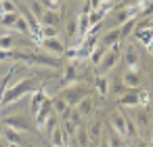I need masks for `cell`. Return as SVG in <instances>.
<instances>
[{"instance_id":"cell-42","label":"cell","mask_w":153,"mask_h":147,"mask_svg":"<svg viewBox=\"0 0 153 147\" xmlns=\"http://www.w3.org/2000/svg\"><path fill=\"white\" fill-rule=\"evenodd\" d=\"M2 132H4V126H2V124H0V139H2Z\"/></svg>"},{"instance_id":"cell-14","label":"cell","mask_w":153,"mask_h":147,"mask_svg":"<svg viewBox=\"0 0 153 147\" xmlns=\"http://www.w3.org/2000/svg\"><path fill=\"white\" fill-rule=\"evenodd\" d=\"M38 21H42V25L57 28V23L61 21V15H59V11H44V13H42V17H40Z\"/></svg>"},{"instance_id":"cell-15","label":"cell","mask_w":153,"mask_h":147,"mask_svg":"<svg viewBox=\"0 0 153 147\" xmlns=\"http://www.w3.org/2000/svg\"><path fill=\"white\" fill-rule=\"evenodd\" d=\"M92 109H94V103H92V99H90V97H84V99L76 105V111H78L82 118L90 116V113H92Z\"/></svg>"},{"instance_id":"cell-26","label":"cell","mask_w":153,"mask_h":147,"mask_svg":"<svg viewBox=\"0 0 153 147\" xmlns=\"http://www.w3.org/2000/svg\"><path fill=\"white\" fill-rule=\"evenodd\" d=\"M51 105H53L55 116H61V113H65V111H67V103H65L61 97H55V99L51 101Z\"/></svg>"},{"instance_id":"cell-16","label":"cell","mask_w":153,"mask_h":147,"mask_svg":"<svg viewBox=\"0 0 153 147\" xmlns=\"http://www.w3.org/2000/svg\"><path fill=\"white\" fill-rule=\"evenodd\" d=\"M120 40H122V38H120V30H117V28H111V30L101 38V42H99V44H103V46H107V49H109L111 44H115V42H120Z\"/></svg>"},{"instance_id":"cell-38","label":"cell","mask_w":153,"mask_h":147,"mask_svg":"<svg viewBox=\"0 0 153 147\" xmlns=\"http://www.w3.org/2000/svg\"><path fill=\"white\" fill-rule=\"evenodd\" d=\"M92 9H90V2H88V0H86V2H84V7H82V15H88Z\"/></svg>"},{"instance_id":"cell-24","label":"cell","mask_w":153,"mask_h":147,"mask_svg":"<svg viewBox=\"0 0 153 147\" xmlns=\"http://www.w3.org/2000/svg\"><path fill=\"white\" fill-rule=\"evenodd\" d=\"M134 36L151 51V46H153V38H151V30H140V32H134Z\"/></svg>"},{"instance_id":"cell-31","label":"cell","mask_w":153,"mask_h":147,"mask_svg":"<svg viewBox=\"0 0 153 147\" xmlns=\"http://www.w3.org/2000/svg\"><path fill=\"white\" fill-rule=\"evenodd\" d=\"M136 97H138V105L140 107H149V103H151V93L149 90H138Z\"/></svg>"},{"instance_id":"cell-43","label":"cell","mask_w":153,"mask_h":147,"mask_svg":"<svg viewBox=\"0 0 153 147\" xmlns=\"http://www.w3.org/2000/svg\"><path fill=\"white\" fill-rule=\"evenodd\" d=\"M2 15H4V13H2V9H0V19H2Z\"/></svg>"},{"instance_id":"cell-28","label":"cell","mask_w":153,"mask_h":147,"mask_svg":"<svg viewBox=\"0 0 153 147\" xmlns=\"http://www.w3.org/2000/svg\"><path fill=\"white\" fill-rule=\"evenodd\" d=\"M57 126H59V116H55V113H53V116L44 122V126H42L40 130H42V132H53Z\"/></svg>"},{"instance_id":"cell-5","label":"cell","mask_w":153,"mask_h":147,"mask_svg":"<svg viewBox=\"0 0 153 147\" xmlns=\"http://www.w3.org/2000/svg\"><path fill=\"white\" fill-rule=\"evenodd\" d=\"M120 59L124 61V65L128 67V72H138L140 59H138V51H136L134 44H128V46L124 49V55H120Z\"/></svg>"},{"instance_id":"cell-20","label":"cell","mask_w":153,"mask_h":147,"mask_svg":"<svg viewBox=\"0 0 153 147\" xmlns=\"http://www.w3.org/2000/svg\"><path fill=\"white\" fill-rule=\"evenodd\" d=\"M9 30H13V32H17V34H23V36H30V28H27V23H25V19H23L21 15L15 19V23H13Z\"/></svg>"},{"instance_id":"cell-44","label":"cell","mask_w":153,"mask_h":147,"mask_svg":"<svg viewBox=\"0 0 153 147\" xmlns=\"http://www.w3.org/2000/svg\"><path fill=\"white\" fill-rule=\"evenodd\" d=\"M53 147H63V145H53Z\"/></svg>"},{"instance_id":"cell-13","label":"cell","mask_w":153,"mask_h":147,"mask_svg":"<svg viewBox=\"0 0 153 147\" xmlns=\"http://www.w3.org/2000/svg\"><path fill=\"white\" fill-rule=\"evenodd\" d=\"M122 82H124L126 88H138L140 82H143V78H140L138 72H126V74L122 76Z\"/></svg>"},{"instance_id":"cell-30","label":"cell","mask_w":153,"mask_h":147,"mask_svg":"<svg viewBox=\"0 0 153 147\" xmlns=\"http://www.w3.org/2000/svg\"><path fill=\"white\" fill-rule=\"evenodd\" d=\"M0 9H2V13H17V2L15 0H0Z\"/></svg>"},{"instance_id":"cell-22","label":"cell","mask_w":153,"mask_h":147,"mask_svg":"<svg viewBox=\"0 0 153 147\" xmlns=\"http://www.w3.org/2000/svg\"><path fill=\"white\" fill-rule=\"evenodd\" d=\"M2 137L7 139V143H15V145H21V143H23L21 132H17V130H13V128H4Z\"/></svg>"},{"instance_id":"cell-32","label":"cell","mask_w":153,"mask_h":147,"mask_svg":"<svg viewBox=\"0 0 153 147\" xmlns=\"http://www.w3.org/2000/svg\"><path fill=\"white\" fill-rule=\"evenodd\" d=\"M103 19H105V15H103L101 11H90V13H88V23H90V25H99Z\"/></svg>"},{"instance_id":"cell-17","label":"cell","mask_w":153,"mask_h":147,"mask_svg":"<svg viewBox=\"0 0 153 147\" xmlns=\"http://www.w3.org/2000/svg\"><path fill=\"white\" fill-rule=\"evenodd\" d=\"M117 103H120L122 107H138V97H136V90H132V93H124V95L117 99Z\"/></svg>"},{"instance_id":"cell-39","label":"cell","mask_w":153,"mask_h":147,"mask_svg":"<svg viewBox=\"0 0 153 147\" xmlns=\"http://www.w3.org/2000/svg\"><path fill=\"white\" fill-rule=\"evenodd\" d=\"M124 88H126V86H124V84H117V82H115V84H113V90H115V93H120V95H122V93H124Z\"/></svg>"},{"instance_id":"cell-35","label":"cell","mask_w":153,"mask_h":147,"mask_svg":"<svg viewBox=\"0 0 153 147\" xmlns=\"http://www.w3.org/2000/svg\"><path fill=\"white\" fill-rule=\"evenodd\" d=\"M27 9L32 11V15H34L36 19H40V17H42V13H44V9L40 7V2H38V0H34V2H32V4H30Z\"/></svg>"},{"instance_id":"cell-18","label":"cell","mask_w":153,"mask_h":147,"mask_svg":"<svg viewBox=\"0 0 153 147\" xmlns=\"http://www.w3.org/2000/svg\"><path fill=\"white\" fill-rule=\"evenodd\" d=\"M107 51H109L107 46H103V44H97V46H94V49L90 51V55H88L90 63H92V65L97 67V65H99V61H101V59L105 57V53H107Z\"/></svg>"},{"instance_id":"cell-25","label":"cell","mask_w":153,"mask_h":147,"mask_svg":"<svg viewBox=\"0 0 153 147\" xmlns=\"http://www.w3.org/2000/svg\"><path fill=\"white\" fill-rule=\"evenodd\" d=\"M107 141H109V147H124L122 134H117L111 126H109V132H107Z\"/></svg>"},{"instance_id":"cell-1","label":"cell","mask_w":153,"mask_h":147,"mask_svg":"<svg viewBox=\"0 0 153 147\" xmlns=\"http://www.w3.org/2000/svg\"><path fill=\"white\" fill-rule=\"evenodd\" d=\"M13 61H21L27 65H42V67H63L61 57H53V55H44V53H13Z\"/></svg>"},{"instance_id":"cell-2","label":"cell","mask_w":153,"mask_h":147,"mask_svg":"<svg viewBox=\"0 0 153 147\" xmlns=\"http://www.w3.org/2000/svg\"><path fill=\"white\" fill-rule=\"evenodd\" d=\"M36 84H38L36 78H23V80H19L17 84L11 82V86L7 88V93H4V97H2V103H0V107H7V105L19 101L21 97H25L27 93L36 90Z\"/></svg>"},{"instance_id":"cell-7","label":"cell","mask_w":153,"mask_h":147,"mask_svg":"<svg viewBox=\"0 0 153 147\" xmlns=\"http://www.w3.org/2000/svg\"><path fill=\"white\" fill-rule=\"evenodd\" d=\"M59 97L67 103V107H76V105L86 97V88H74V86H69V88H67V90H63Z\"/></svg>"},{"instance_id":"cell-6","label":"cell","mask_w":153,"mask_h":147,"mask_svg":"<svg viewBox=\"0 0 153 147\" xmlns=\"http://www.w3.org/2000/svg\"><path fill=\"white\" fill-rule=\"evenodd\" d=\"M130 118H132V122H134L136 130L140 128L145 134L151 130V113H149V109H147V107H140V109H136V111H134V116H130Z\"/></svg>"},{"instance_id":"cell-33","label":"cell","mask_w":153,"mask_h":147,"mask_svg":"<svg viewBox=\"0 0 153 147\" xmlns=\"http://www.w3.org/2000/svg\"><path fill=\"white\" fill-rule=\"evenodd\" d=\"M113 9H115V2H111V0H101V4H99L97 11H101L103 15H109Z\"/></svg>"},{"instance_id":"cell-34","label":"cell","mask_w":153,"mask_h":147,"mask_svg":"<svg viewBox=\"0 0 153 147\" xmlns=\"http://www.w3.org/2000/svg\"><path fill=\"white\" fill-rule=\"evenodd\" d=\"M126 116V113H124ZM136 126H134V122H132V118L130 116H126V137H136Z\"/></svg>"},{"instance_id":"cell-45","label":"cell","mask_w":153,"mask_h":147,"mask_svg":"<svg viewBox=\"0 0 153 147\" xmlns=\"http://www.w3.org/2000/svg\"><path fill=\"white\" fill-rule=\"evenodd\" d=\"M30 147H34V145H30Z\"/></svg>"},{"instance_id":"cell-36","label":"cell","mask_w":153,"mask_h":147,"mask_svg":"<svg viewBox=\"0 0 153 147\" xmlns=\"http://www.w3.org/2000/svg\"><path fill=\"white\" fill-rule=\"evenodd\" d=\"M65 34H67V38H74V36L78 34V23H76V19H71V21L67 23V28H65Z\"/></svg>"},{"instance_id":"cell-40","label":"cell","mask_w":153,"mask_h":147,"mask_svg":"<svg viewBox=\"0 0 153 147\" xmlns=\"http://www.w3.org/2000/svg\"><path fill=\"white\" fill-rule=\"evenodd\" d=\"M88 2H90V9H92V11H97V9H99V4H101V0H88Z\"/></svg>"},{"instance_id":"cell-3","label":"cell","mask_w":153,"mask_h":147,"mask_svg":"<svg viewBox=\"0 0 153 147\" xmlns=\"http://www.w3.org/2000/svg\"><path fill=\"white\" fill-rule=\"evenodd\" d=\"M117 61H120V51H111V49H109V51L105 53V57L99 61V65L94 67V69H97V76H105L107 72H111V69L117 65Z\"/></svg>"},{"instance_id":"cell-9","label":"cell","mask_w":153,"mask_h":147,"mask_svg":"<svg viewBox=\"0 0 153 147\" xmlns=\"http://www.w3.org/2000/svg\"><path fill=\"white\" fill-rule=\"evenodd\" d=\"M53 113H55V111H53V105H51V99H46V101L42 103V107L38 109V113L34 116V122H36V128L40 130V128L44 126V122H46V120H48V118H51Z\"/></svg>"},{"instance_id":"cell-41","label":"cell","mask_w":153,"mask_h":147,"mask_svg":"<svg viewBox=\"0 0 153 147\" xmlns=\"http://www.w3.org/2000/svg\"><path fill=\"white\" fill-rule=\"evenodd\" d=\"M2 147H21V145H15V143H4Z\"/></svg>"},{"instance_id":"cell-37","label":"cell","mask_w":153,"mask_h":147,"mask_svg":"<svg viewBox=\"0 0 153 147\" xmlns=\"http://www.w3.org/2000/svg\"><path fill=\"white\" fill-rule=\"evenodd\" d=\"M65 141H63V132H61V128L57 126L55 130H53V145H63Z\"/></svg>"},{"instance_id":"cell-10","label":"cell","mask_w":153,"mask_h":147,"mask_svg":"<svg viewBox=\"0 0 153 147\" xmlns=\"http://www.w3.org/2000/svg\"><path fill=\"white\" fill-rule=\"evenodd\" d=\"M46 99H48V97H46L44 86H38V88L34 90V95H32V101H30V111H32V116L38 113V109L42 107V103H44Z\"/></svg>"},{"instance_id":"cell-21","label":"cell","mask_w":153,"mask_h":147,"mask_svg":"<svg viewBox=\"0 0 153 147\" xmlns=\"http://www.w3.org/2000/svg\"><path fill=\"white\" fill-rule=\"evenodd\" d=\"M74 141H76L78 147H88V132H86L84 126H78V130L74 134Z\"/></svg>"},{"instance_id":"cell-11","label":"cell","mask_w":153,"mask_h":147,"mask_svg":"<svg viewBox=\"0 0 153 147\" xmlns=\"http://www.w3.org/2000/svg\"><path fill=\"white\" fill-rule=\"evenodd\" d=\"M109 126H111L117 134L126 137V116H124L122 111H113V113L109 116Z\"/></svg>"},{"instance_id":"cell-19","label":"cell","mask_w":153,"mask_h":147,"mask_svg":"<svg viewBox=\"0 0 153 147\" xmlns=\"http://www.w3.org/2000/svg\"><path fill=\"white\" fill-rule=\"evenodd\" d=\"M94 88H97V93L101 95V99H105V97L109 95V80H107L105 76H97V78H94Z\"/></svg>"},{"instance_id":"cell-23","label":"cell","mask_w":153,"mask_h":147,"mask_svg":"<svg viewBox=\"0 0 153 147\" xmlns=\"http://www.w3.org/2000/svg\"><path fill=\"white\" fill-rule=\"evenodd\" d=\"M19 44V40H17V36H0V49L2 51H13V46H17Z\"/></svg>"},{"instance_id":"cell-4","label":"cell","mask_w":153,"mask_h":147,"mask_svg":"<svg viewBox=\"0 0 153 147\" xmlns=\"http://www.w3.org/2000/svg\"><path fill=\"white\" fill-rule=\"evenodd\" d=\"M0 124H2L4 128H13L17 132H27L32 128V124H30V120L25 116H9V118H4Z\"/></svg>"},{"instance_id":"cell-27","label":"cell","mask_w":153,"mask_h":147,"mask_svg":"<svg viewBox=\"0 0 153 147\" xmlns=\"http://www.w3.org/2000/svg\"><path fill=\"white\" fill-rule=\"evenodd\" d=\"M48 38H59V32H57V28L42 25L40 28V40H48Z\"/></svg>"},{"instance_id":"cell-8","label":"cell","mask_w":153,"mask_h":147,"mask_svg":"<svg viewBox=\"0 0 153 147\" xmlns=\"http://www.w3.org/2000/svg\"><path fill=\"white\" fill-rule=\"evenodd\" d=\"M48 55H53V57H61L63 53H65V44L59 40V38H48V40H40L38 42Z\"/></svg>"},{"instance_id":"cell-29","label":"cell","mask_w":153,"mask_h":147,"mask_svg":"<svg viewBox=\"0 0 153 147\" xmlns=\"http://www.w3.org/2000/svg\"><path fill=\"white\" fill-rule=\"evenodd\" d=\"M17 17H19V13H4V15H2V19H0V25L9 30V28L15 23V19H17Z\"/></svg>"},{"instance_id":"cell-12","label":"cell","mask_w":153,"mask_h":147,"mask_svg":"<svg viewBox=\"0 0 153 147\" xmlns=\"http://www.w3.org/2000/svg\"><path fill=\"white\" fill-rule=\"evenodd\" d=\"M86 132H88V143L97 145V143H99V139H101V134H103V120H94V122H92V126H90Z\"/></svg>"}]
</instances>
